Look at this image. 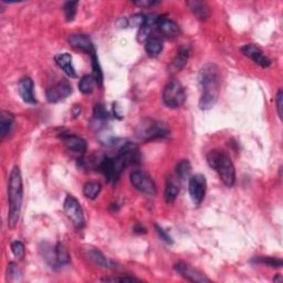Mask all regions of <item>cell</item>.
Returning a JSON list of instances; mask_svg holds the SVG:
<instances>
[{
	"instance_id": "10",
	"label": "cell",
	"mask_w": 283,
	"mask_h": 283,
	"mask_svg": "<svg viewBox=\"0 0 283 283\" xmlns=\"http://www.w3.org/2000/svg\"><path fill=\"white\" fill-rule=\"evenodd\" d=\"M72 94V86L68 82H59L47 90L46 97L49 103H58L68 99Z\"/></svg>"
},
{
	"instance_id": "26",
	"label": "cell",
	"mask_w": 283,
	"mask_h": 283,
	"mask_svg": "<svg viewBox=\"0 0 283 283\" xmlns=\"http://www.w3.org/2000/svg\"><path fill=\"white\" fill-rule=\"evenodd\" d=\"M101 191H102V186L98 181H88L83 186V194L86 198L94 200L98 198Z\"/></svg>"
},
{
	"instance_id": "35",
	"label": "cell",
	"mask_w": 283,
	"mask_h": 283,
	"mask_svg": "<svg viewBox=\"0 0 283 283\" xmlns=\"http://www.w3.org/2000/svg\"><path fill=\"white\" fill-rule=\"evenodd\" d=\"M145 17L142 13H136L134 16L127 19V27H139L141 28L145 23Z\"/></svg>"
},
{
	"instance_id": "29",
	"label": "cell",
	"mask_w": 283,
	"mask_h": 283,
	"mask_svg": "<svg viewBox=\"0 0 283 283\" xmlns=\"http://www.w3.org/2000/svg\"><path fill=\"white\" fill-rule=\"evenodd\" d=\"M91 59H92V69H93V77L94 80H96L97 85L98 86H102L103 84V72L102 69H101V65L99 63V58L97 52L91 54Z\"/></svg>"
},
{
	"instance_id": "3",
	"label": "cell",
	"mask_w": 283,
	"mask_h": 283,
	"mask_svg": "<svg viewBox=\"0 0 283 283\" xmlns=\"http://www.w3.org/2000/svg\"><path fill=\"white\" fill-rule=\"evenodd\" d=\"M207 162L210 167L215 169L222 180V183L232 187L236 181V168L230 156L220 149H212L207 154Z\"/></svg>"
},
{
	"instance_id": "31",
	"label": "cell",
	"mask_w": 283,
	"mask_h": 283,
	"mask_svg": "<svg viewBox=\"0 0 283 283\" xmlns=\"http://www.w3.org/2000/svg\"><path fill=\"white\" fill-rule=\"evenodd\" d=\"M79 6V2H68L65 3L64 7H63V11H64V16L67 21H73L74 17L77 14V9Z\"/></svg>"
},
{
	"instance_id": "33",
	"label": "cell",
	"mask_w": 283,
	"mask_h": 283,
	"mask_svg": "<svg viewBox=\"0 0 283 283\" xmlns=\"http://www.w3.org/2000/svg\"><path fill=\"white\" fill-rule=\"evenodd\" d=\"M21 279H23V272H21L20 268L14 262H10L8 265V278H7V280L19 282L21 281Z\"/></svg>"
},
{
	"instance_id": "28",
	"label": "cell",
	"mask_w": 283,
	"mask_h": 283,
	"mask_svg": "<svg viewBox=\"0 0 283 283\" xmlns=\"http://www.w3.org/2000/svg\"><path fill=\"white\" fill-rule=\"evenodd\" d=\"M97 85V82L96 80H94V77L92 74H88V76H84L82 77L81 79H80V82H79V90L81 91L83 94H91L94 90V88H96Z\"/></svg>"
},
{
	"instance_id": "4",
	"label": "cell",
	"mask_w": 283,
	"mask_h": 283,
	"mask_svg": "<svg viewBox=\"0 0 283 283\" xmlns=\"http://www.w3.org/2000/svg\"><path fill=\"white\" fill-rule=\"evenodd\" d=\"M169 135V128L163 122L152 119L143 120L135 128V137L137 141L146 143L159 139H165Z\"/></svg>"
},
{
	"instance_id": "7",
	"label": "cell",
	"mask_w": 283,
	"mask_h": 283,
	"mask_svg": "<svg viewBox=\"0 0 283 283\" xmlns=\"http://www.w3.org/2000/svg\"><path fill=\"white\" fill-rule=\"evenodd\" d=\"M64 212L69 217V219L74 224L77 229H82L85 226V218L83 209L76 197L72 195H68L64 199L63 204Z\"/></svg>"
},
{
	"instance_id": "13",
	"label": "cell",
	"mask_w": 283,
	"mask_h": 283,
	"mask_svg": "<svg viewBox=\"0 0 283 283\" xmlns=\"http://www.w3.org/2000/svg\"><path fill=\"white\" fill-rule=\"evenodd\" d=\"M241 52L253 62L260 65L261 68H269L271 65V60L262 52V50L255 45L243 46L241 48Z\"/></svg>"
},
{
	"instance_id": "16",
	"label": "cell",
	"mask_w": 283,
	"mask_h": 283,
	"mask_svg": "<svg viewBox=\"0 0 283 283\" xmlns=\"http://www.w3.org/2000/svg\"><path fill=\"white\" fill-rule=\"evenodd\" d=\"M62 141L67 148L73 153L83 154L88 149V143L82 137L73 134H64L62 135Z\"/></svg>"
},
{
	"instance_id": "27",
	"label": "cell",
	"mask_w": 283,
	"mask_h": 283,
	"mask_svg": "<svg viewBox=\"0 0 283 283\" xmlns=\"http://www.w3.org/2000/svg\"><path fill=\"white\" fill-rule=\"evenodd\" d=\"M176 177L179 180H187L191 178V173H192V165L188 159H183V161L179 162L176 166Z\"/></svg>"
},
{
	"instance_id": "24",
	"label": "cell",
	"mask_w": 283,
	"mask_h": 283,
	"mask_svg": "<svg viewBox=\"0 0 283 283\" xmlns=\"http://www.w3.org/2000/svg\"><path fill=\"white\" fill-rule=\"evenodd\" d=\"M14 118L13 115L9 112H3L2 119H0V136L4 140L5 137L9 134L11 127L13 125Z\"/></svg>"
},
{
	"instance_id": "21",
	"label": "cell",
	"mask_w": 283,
	"mask_h": 283,
	"mask_svg": "<svg viewBox=\"0 0 283 283\" xmlns=\"http://www.w3.org/2000/svg\"><path fill=\"white\" fill-rule=\"evenodd\" d=\"M179 194V179L177 177L169 176L166 183L164 197L167 204H173Z\"/></svg>"
},
{
	"instance_id": "30",
	"label": "cell",
	"mask_w": 283,
	"mask_h": 283,
	"mask_svg": "<svg viewBox=\"0 0 283 283\" xmlns=\"http://www.w3.org/2000/svg\"><path fill=\"white\" fill-rule=\"evenodd\" d=\"M253 261L257 263L265 265L270 268H282L283 266V261L281 259L273 258V257H258Z\"/></svg>"
},
{
	"instance_id": "14",
	"label": "cell",
	"mask_w": 283,
	"mask_h": 283,
	"mask_svg": "<svg viewBox=\"0 0 283 283\" xmlns=\"http://www.w3.org/2000/svg\"><path fill=\"white\" fill-rule=\"evenodd\" d=\"M190 54H191L190 46L185 45L178 49L176 55L174 56V59L172 60L171 64L168 65V71L172 74L178 73V72H180L186 67L188 59H190Z\"/></svg>"
},
{
	"instance_id": "8",
	"label": "cell",
	"mask_w": 283,
	"mask_h": 283,
	"mask_svg": "<svg viewBox=\"0 0 283 283\" xmlns=\"http://www.w3.org/2000/svg\"><path fill=\"white\" fill-rule=\"evenodd\" d=\"M130 184L137 191L149 196L156 195V184L149 175L142 171H133L129 175Z\"/></svg>"
},
{
	"instance_id": "23",
	"label": "cell",
	"mask_w": 283,
	"mask_h": 283,
	"mask_svg": "<svg viewBox=\"0 0 283 283\" xmlns=\"http://www.w3.org/2000/svg\"><path fill=\"white\" fill-rule=\"evenodd\" d=\"M164 48V42L159 37H150L145 42V49L149 56H157L161 54Z\"/></svg>"
},
{
	"instance_id": "22",
	"label": "cell",
	"mask_w": 283,
	"mask_h": 283,
	"mask_svg": "<svg viewBox=\"0 0 283 283\" xmlns=\"http://www.w3.org/2000/svg\"><path fill=\"white\" fill-rule=\"evenodd\" d=\"M89 256L91 258V260L93 261L94 263H96L97 266L101 267V268H104V269H112V270H116L118 269V265H116L115 262H113V261L108 260L104 257V255L101 251L99 250H91Z\"/></svg>"
},
{
	"instance_id": "17",
	"label": "cell",
	"mask_w": 283,
	"mask_h": 283,
	"mask_svg": "<svg viewBox=\"0 0 283 283\" xmlns=\"http://www.w3.org/2000/svg\"><path fill=\"white\" fill-rule=\"evenodd\" d=\"M18 91L21 99H23L26 103L34 105L38 103L37 99H35L33 94V81L30 78H24L20 80L18 85Z\"/></svg>"
},
{
	"instance_id": "38",
	"label": "cell",
	"mask_w": 283,
	"mask_h": 283,
	"mask_svg": "<svg viewBox=\"0 0 283 283\" xmlns=\"http://www.w3.org/2000/svg\"><path fill=\"white\" fill-rule=\"evenodd\" d=\"M155 229H156V231H157L158 236L161 237L165 242H167V243H173V239H172V237H171V236L167 234V232H166V231H165L162 227H159L158 224H156V226H155Z\"/></svg>"
},
{
	"instance_id": "25",
	"label": "cell",
	"mask_w": 283,
	"mask_h": 283,
	"mask_svg": "<svg viewBox=\"0 0 283 283\" xmlns=\"http://www.w3.org/2000/svg\"><path fill=\"white\" fill-rule=\"evenodd\" d=\"M55 249V259L58 267H62L64 265H69L71 262V257L69 255L68 249L61 242H58L54 247Z\"/></svg>"
},
{
	"instance_id": "11",
	"label": "cell",
	"mask_w": 283,
	"mask_h": 283,
	"mask_svg": "<svg viewBox=\"0 0 283 283\" xmlns=\"http://www.w3.org/2000/svg\"><path fill=\"white\" fill-rule=\"evenodd\" d=\"M174 269L176 270L177 273H179L181 277L185 278L188 281L192 282H199V283H205L210 282V279L207 278L206 275L200 272L199 270L195 269L192 266L187 265L185 262H178L174 266Z\"/></svg>"
},
{
	"instance_id": "6",
	"label": "cell",
	"mask_w": 283,
	"mask_h": 283,
	"mask_svg": "<svg viewBox=\"0 0 283 283\" xmlns=\"http://www.w3.org/2000/svg\"><path fill=\"white\" fill-rule=\"evenodd\" d=\"M125 166V163L123 162L119 156L116 158L104 156L102 162L100 163L98 169L103 174L108 181L116 183L121 175V173L124 171Z\"/></svg>"
},
{
	"instance_id": "32",
	"label": "cell",
	"mask_w": 283,
	"mask_h": 283,
	"mask_svg": "<svg viewBox=\"0 0 283 283\" xmlns=\"http://www.w3.org/2000/svg\"><path fill=\"white\" fill-rule=\"evenodd\" d=\"M94 121L96 123H104L108 119V112L106 111V108L104 107L103 104H97L96 107H94Z\"/></svg>"
},
{
	"instance_id": "40",
	"label": "cell",
	"mask_w": 283,
	"mask_h": 283,
	"mask_svg": "<svg viewBox=\"0 0 283 283\" xmlns=\"http://www.w3.org/2000/svg\"><path fill=\"white\" fill-rule=\"evenodd\" d=\"M80 113H81V105H74V107L72 108V114L74 116H79Z\"/></svg>"
},
{
	"instance_id": "15",
	"label": "cell",
	"mask_w": 283,
	"mask_h": 283,
	"mask_svg": "<svg viewBox=\"0 0 283 283\" xmlns=\"http://www.w3.org/2000/svg\"><path fill=\"white\" fill-rule=\"evenodd\" d=\"M68 40L72 47L81 50V51L85 52L86 54L91 55V54L97 52L96 48H94V46H93V42L91 41L90 37H88L86 34H81V33L71 34L68 38Z\"/></svg>"
},
{
	"instance_id": "36",
	"label": "cell",
	"mask_w": 283,
	"mask_h": 283,
	"mask_svg": "<svg viewBox=\"0 0 283 283\" xmlns=\"http://www.w3.org/2000/svg\"><path fill=\"white\" fill-rule=\"evenodd\" d=\"M275 104H277V112L280 120H282L283 114V92L280 90L277 94V99H275Z\"/></svg>"
},
{
	"instance_id": "18",
	"label": "cell",
	"mask_w": 283,
	"mask_h": 283,
	"mask_svg": "<svg viewBox=\"0 0 283 283\" xmlns=\"http://www.w3.org/2000/svg\"><path fill=\"white\" fill-rule=\"evenodd\" d=\"M157 28L161 32L168 38H176L180 34V27L171 19L167 18H158Z\"/></svg>"
},
{
	"instance_id": "12",
	"label": "cell",
	"mask_w": 283,
	"mask_h": 283,
	"mask_svg": "<svg viewBox=\"0 0 283 283\" xmlns=\"http://www.w3.org/2000/svg\"><path fill=\"white\" fill-rule=\"evenodd\" d=\"M119 157L125 163V165L139 164L141 162L140 148L133 142L123 143L119 149Z\"/></svg>"
},
{
	"instance_id": "39",
	"label": "cell",
	"mask_w": 283,
	"mask_h": 283,
	"mask_svg": "<svg viewBox=\"0 0 283 283\" xmlns=\"http://www.w3.org/2000/svg\"><path fill=\"white\" fill-rule=\"evenodd\" d=\"M161 2H155V0H137V2H133L135 6L142 7V8H148V7L158 5Z\"/></svg>"
},
{
	"instance_id": "2",
	"label": "cell",
	"mask_w": 283,
	"mask_h": 283,
	"mask_svg": "<svg viewBox=\"0 0 283 283\" xmlns=\"http://www.w3.org/2000/svg\"><path fill=\"white\" fill-rule=\"evenodd\" d=\"M24 200V185H23V176L19 166H14L12 168L9 183H8V226L10 228L16 227L19 221L21 208H23Z\"/></svg>"
},
{
	"instance_id": "20",
	"label": "cell",
	"mask_w": 283,
	"mask_h": 283,
	"mask_svg": "<svg viewBox=\"0 0 283 283\" xmlns=\"http://www.w3.org/2000/svg\"><path fill=\"white\" fill-rule=\"evenodd\" d=\"M187 6L199 21H206L209 18L210 11L206 3L200 2V0H191V2H187Z\"/></svg>"
},
{
	"instance_id": "41",
	"label": "cell",
	"mask_w": 283,
	"mask_h": 283,
	"mask_svg": "<svg viewBox=\"0 0 283 283\" xmlns=\"http://www.w3.org/2000/svg\"><path fill=\"white\" fill-rule=\"evenodd\" d=\"M282 280H283V279H282L281 277H277V278H274V279H273V281H274V282H278V281H280V282H281Z\"/></svg>"
},
{
	"instance_id": "9",
	"label": "cell",
	"mask_w": 283,
	"mask_h": 283,
	"mask_svg": "<svg viewBox=\"0 0 283 283\" xmlns=\"http://www.w3.org/2000/svg\"><path fill=\"white\" fill-rule=\"evenodd\" d=\"M207 191V180L206 177L201 174H197L190 178L188 183V192L195 205H200L205 198Z\"/></svg>"
},
{
	"instance_id": "19",
	"label": "cell",
	"mask_w": 283,
	"mask_h": 283,
	"mask_svg": "<svg viewBox=\"0 0 283 283\" xmlns=\"http://www.w3.org/2000/svg\"><path fill=\"white\" fill-rule=\"evenodd\" d=\"M54 61L58 67H59L65 74L69 78L74 79L77 78V72L73 67V62H72V56L69 53H60L54 56Z\"/></svg>"
},
{
	"instance_id": "1",
	"label": "cell",
	"mask_w": 283,
	"mask_h": 283,
	"mask_svg": "<svg viewBox=\"0 0 283 283\" xmlns=\"http://www.w3.org/2000/svg\"><path fill=\"white\" fill-rule=\"evenodd\" d=\"M220 83V70L216 64L208 63L201 68L199 72V85L201 89L199 107L201 110H210L215 106L219 97Z\"/></svg>"
},
{
	"instance_id": "37",
	"label": "cell",
	"mask_w": 283,
	"mask_h": 283,
	"mask_svg": "<svg viewBox=\"0 0 283 283\" xmlns=\"http://www.w3.org/2000/svg\"><path fill=\"white\" fill-rule=\"evenodd\" d=\"M102 281L105 282H135L140 281L139 279L133 277H118V278H103Z\"/></svg>"
},
{
	"instance_id": "5",
	"label": "cell",
	"mask_w": 283,
	"mask_h": 283,
	"mask_svg": "<svg viewBox=\"0 0 283 283\" xmlns=\"http://www.w3.org/2000/svg\"><path fill=\"white\" fill-rule=\"evenodd\" d=\"M163 101L169 108H179L186 101V93L184 86L178 81H171L163 91Z\"/></svg>"
},
{
	"instance_id": "34",
	"label": "cell",
	"mask_w": 283,
	"mask_h": 283,
	"mask_svg": "<svg viewBox=\"0 0 283 283\" xmlns=\"http://www.w3.org/2000/svg\"><path fill=\"white\" fill-rule=\"evenodd\" d=\"M11 251L13 253V256L16 257L17 259H23L25 257V253H26L25 244L21 241H19V240L13 241L11 243Z\"/></svg>"
}]
</instances>
